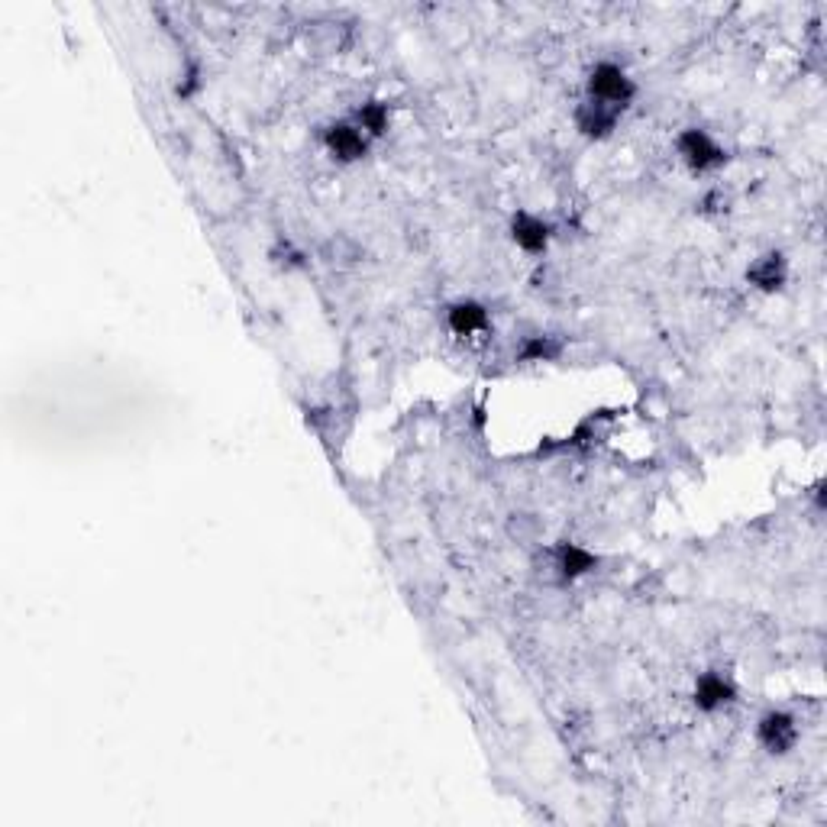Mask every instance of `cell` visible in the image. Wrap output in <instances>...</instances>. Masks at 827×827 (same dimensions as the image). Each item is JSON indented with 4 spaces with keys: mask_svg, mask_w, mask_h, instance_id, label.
Listing matches in <instances>:
<instances>
[{
    "mask_svg": "<svg viewBox=\"0 0 827 827\" xmlns=\"http://www.w3.org/2000/svg\"><path fill=\"white\" fill-rule=\"evenodd\" d=\"M634 81H630L618 65L611 62H601L595 65L592 72H588V97L592 101H601V104H611V107H627L634 101Z\"/></svg>",
    "mask_w": 827,
    "mask_h": 827,
    "instance_id": "obj_1",
    "label": "cell"
},
{
    "mask_svg": "<svg viewBox=\"0 0 827 827\" xmlns=\"http://www.w3.org/2000/svg\"><path fill=\"white\" fill-rule=\"evenodd\" d=\"M679 156L692 172H711V168H721L727 162V152L705 130H685L679 136Z\"/></svg>",
    "mask_w": 827,
    "mask_h": 827,
    "instance_id": "obj_2",
    "label": "cell"
},
{
    "mask_svg": "<svg viewBox=\"0 0 827 827\" xmlns=\"http://www.w3.org/2000/svg\"><path fill=\"white\" fill-rule=\"evenodd\" d=\"M621 120V107H611V104H601V101H582L579 110H576V126L579 133L588 136V139H608L614 133V126Z\"/></svg>",
    "mask_w": 827,
    "mask_h": 827,
    "instance_id": "obj_3",
    "label": "cell"
},
{
    "mask_svg": "<svg viewBox=\"0 0 827 827\" xmlns=\"http://www.w3.org/2000/svg\"><path fill=\"white\" fill-rule=\"evenodd\" d=\"M760 744L769 750V753H789L798 740V727H795V718L786 711H769L766 718L760 721Z\"/></svg>",
    "mask_w": 827,
    "mask_h": 827,
    "instance_id": "obj_4",
    "label": "cell"
},
{
    "mask_svg": "<svg viewBox=\"0 0 827 827\" xmlns=\"http://www.w3.org/2000/svg\"><path fill=\"white\" fill-rule=\"evenodd\" d=\"M324 143H327V149L340 162H356V159H362L369 152L366 136H362L353 123H333V126H327Z\"/></svg>",
    "mask_w": 827,
    "mask_h": 827,
    "instance_id": "obj_5",
    "label": "cell"
},
{
    "mask_svg": "<svg viewBox=\"0 0 827 827\" xmlns=\"http://www.w3.org/2000/svg\"><path fill=\"white\" fill-rule=\"evenodd\" d=\"M511 240L524 252H530V256H540V252L550 246V227H546L540 217L521 210V214L511 217Z\"/></svg>",
    "mask_w": 827,
    "mask_h": 827,
    "instance_id": "obj_6",
    "label": "cell"
},
{
    "mask_svg": "<svg viewBox=\"0 0 827 827\" xmlns=\"http://www.w3.org/2000/svg\"><path fill=\"white\" fill-rule=\"evenodd\" d=\"M734 695L737 692H734L731 679H724L721 672H705L695 685V705L702 711H718L724 705H731Z\"/></svg>",
    "mask_w": 827,
    "mask_h": 827,
    "instance_id": "obj_7",
    "label": "cell"
},
{
    "mask_svg": "<svg viewBox=\"0 0 827 827\" xmlns=\"http://www.w3.org/2000/svg\"><path fill=\"white\" fill-rule=\"evenodd\" d=\"M595 566H598V556L582 550L579 543H559L556 546V569L566 582L585 576V572H592Z\"/></svg>",
    "mask_w": 827,
    "mask_h": 827,
    "instance_id": "obj_8",
    "label": "cell"
},
{
    "mask_svg": "<svg viewBox=\"0 0 827 827\" xmlns=\"http://www.w3.org/2000/svg\"><path fill=\"white\" fill-rule=\"evenodd\" d=\"M747 278L760 291H779L786 285V259H782V252H769L760 262H753L747 269Z\"/></svg>",
    "mask_w": 827,
    "mask_h": 827,
    "instance_id": "obj_9",
    "label": "cell"
},
{
    "mask_svg": "<svg viewBox=\"0 0 827 827\" xmlns=\"http://www.w3.org/2000/svg\"><path fill=\"white\" fill-rule=\"evenodd\" d=\"M450 327L459 336L479 333V330L488 327V311H485L482 304H475V301H459V304L450 307Z\"/></svg>",
    "mask_w": 827,
    "mask_h": 827,
    "instance_id": "obj_10",
    "label": "cell"
},
{
    "mask_svg": "<svg viewBox=\"0 0 827 827\" xmlns=\"http://www.w3.org/2000/svg\"><path fill=\"white\" fill-rule=\"evenodd\" d=\"M559 353H563V343H559L556 336H530L521 346L524 362H546V359H556Z\"/></svg>",
    "mask_w": 827,
    "mask_h": 827,
    "instance_id": "obj_11",
    "label": "cell"
},
{
    "mask_svg": "<svg viewBox=\"0 0 827 827\" xmlns=\"http://www.w3.org/2000/svg\"><path fill=\"white\" fill-rule=\"evenodd\" d=\"M356 120L362 130H369L372 136H382L388 130V107L382 101H369L356 110Z\"/></svg>",
    "mask_w": 827,
    "mask_h": 827,
    "instance_id": "obj_12",
    "label": "cell"
}]
</instances>
